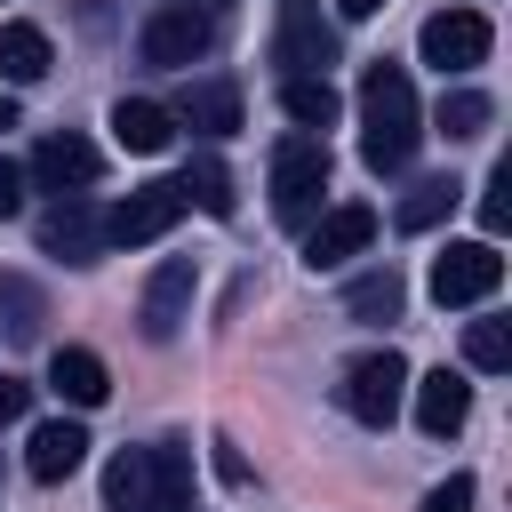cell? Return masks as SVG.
<instances>
[{"mask_svg":"<svg viewBox=\"0 0 512 512\" xmlns=\"http://www.w3.org/2000/svg\"><path fill=\"white\" fill-rule=\"evenodd\" d=\"M424 144V112H416V88H408V64L376 56L360 72V160L376 176H400Z\"/></svg>","mask_w":512,"mask_h":512,"instance_id":"cell-1","label":"cell"},{"mask_svg":"<svg viewBox=\"0 0 512 512\" xmlns=\"http://www.w3.org/2000/svg\"><path fill=\"white\" fill-rule=\"evenodd\" d=\"M104 512H192V448L152 440L104 464Z\"/></svg>","mask_w":512,"mask_h":512,"instance_id":"cell-2","label":"cell"},{"mask_svg":"<svg viewBox=\"0 0 512 512\" xmlns=\"http://www.w3.org/2000/svg\"><path fill=\"white\" fill-rule=\"evenodd\" d=\"M320 200H328V144L320 136H288L272 152V216L288 232H304L320 216Z\"/></svg>","mask_w":512,"mask_h":512,"instance_id":"cell-3","label":"cell"},{"mask_svg":"<svg viewBox=\"0 0 512 512\" xmlns=\"http://www.w3.org/2000/svg\"><path fill=\"white\" fill-rule=\"evenodd\" d=\"M336 392H344V416H352V424L384 432V424L400 416V400H408V360H400L392 344H384V352H360Z\"/></svg>","mask_w":512,"mask_h":512,"instance_id":"cell-4","label":"cell"},{"mask_svg":"<svg viewBox=\"0 0 512 512\" xmlns=\"http://www.w3.org/2000/svg\"><path fill=\"white\" fill-rule=\"evenodd\" d=\"M272 64H280V80H328V64H336V24L320 16V0H280Z\"/></svg>","mask_w":512,"mask_h":512,"instance_id":"cell-5","label":"cell"},{"mask_svg":"<svg viewBox=\"0 0 512 512\" xmlns=\"http://www.w3.org/2000/svg\"><path fill=\"white\" fill-rule=\"evenodd\" d=\"M504 288V256H496V240H448L440 256H432V304L440 312H456V304H488Z\"/></svg>","mask_w":512,"mask_h":512,"instance_id":"cell-6","label":"cell"},{"mask_svg":"<svg viewBox=\"0 0 512 512\" xmlns=\"http://www.w3.org/2000/svg\"><path fill=\"white\" fill-rule=\"evenodd\" d=\"M416 48H424V64L448 80V72H472V64H488V48H496V24H488L480 8H440V16H424Z\"/></svg>","mask_w":512,"mask_h":512,"instance_id":"cell-7","label":"cell"},{"mask_svg":"<svg viewBox=\"0 0 512 512\" xmlns=\"http://www.w3.org/2000/svg\"><path fill=\"white\" fill-rule=\"evenodd\" d=\"M184 208H192V200H184V184H176V176L136 184L120 208H104V248H144V240H160V232H168Z\"/></svg>","mask_w":512,"mask_h":512,"instance_id":"cell-8","label":"cell"},{"mask_svg":"<svg viewBox=\"0 0 512 512\" xmlns=\"http://www.w3.org/2000/svg\"><path fill=\"white\" fill-rule=\"evenodd\" d=\"M208 40H216L208 16H192V8H152L144 32H136V56H144L152 72H192V64L208 56Z\"/></svg>","mask_w":512,"mask_h":512,"instance_id":"cell-9","label":"cell"},{"mask_svg":"<svg viewBox=\"0 0 512 512\" xmlns=\"http://www.w3.org/2000/svg\"><path fill=\"white\" fill-rule=\"evenodd\" d=\"M192 288H200L192 256H168V264L144 280V304H136L144 344H176V336H184V320H192Z\"/></svg>","mask_w":512,"mask_h":512,"instance_id":"cell-10","label":"cell"},{"mask_svg":"<svg viewBox=\"0 0 512 512\" xmlns=\"http://www.w3.org/2000/svg\"><path fill=\"white\" fill-rule=\"evenodd\" d=\"M368 240H376V208H360V200L320 208V216L304 224V264H312V272H336V264H352Z\"/></svg>","mask_w":512,"mask_h":512,"instance_id":"cell-11","label":"cell"},{"mask_svg":"<svg viewBox=\"0 0 512 512\" xmlns=\"http://www.w3.org/2000/svg\"><path fill=\"white\" fill-rule=\"evenodd\" d=\"M24 176H32L40 192H56V200H64V192H88V184L104 176V152H96L88 136H72V128H64V136H40V152H32V168H24Z\"/></svg>","mask_w":512,"mask_h":512,"instance_id":"cell-12","label":"cell"},{"mask_svg":"<svg viewBox=\"0 0 512 512\" xmlns=\"http://www.w3.org/2000/svg\"><path fill=\"white\" fill-rule=\"evenodd\" d=\"M40 248L64 256V264H96V256H104V216L88 208V192H64V200L40 216Z\"/></svg>","mask_w":512,"mask_h":512,"instance_id":"cell-13","label":"cell"},{"mask_svg":"<svg viewBox=\"0 0 512 512\" xmlns=\"http://www.w3.org/2000/svg\"><path fill=\"white\" fill-rule=\"evenodd\" d=\"M88 464V424L80 416H48V424H32V448H24V472L40 480V488H56V480H72Z\"/></svg>","mask_w":512,"mask_h":512,"instance_id":"cell-14","label":"cell"},{"mask_svg":"<svg viewBox=\"0 0 512 512\" xmlns=\"http://www.w3.org/2000/svg\"><path fill=\"white\" fill-rule=\"evenodd\" d=\"M112 144L152 160V152H168V144H176V112H168V104H152V96H120V104H112Z\"/></svg>","mask_w":512,"mask_h":512,"instance_id":"cell-15","label":"cell"},{"mask_svg":"<svg viewBox=\"0 0 512 512\" xmlns=\"http://www.w3.org/2000/svg\"><path fill=\"white\" fill-rule=\"evenodd\" d=\"M464 416H472V384H464L456 368H432V376H416V424H424L432 440L464 432Z\"/></svg>","mask_w":512,"mask_h":512,"instance_id":"cell-16","label":"cell"},{"mask_svg":"<svg viewBox=\"0 0 512 512\" xmlns=\"http://www.w3.org/2000/svg\"><path fill=\"white\" fill-rule=\"evenodd\" d=\"M176 120L200 128V136H232V128H240V88H232V80H184Z\"/></svg>","mask_w":512,"mask_h":512,"instance_id":"cell-17","label":"cell"},{"mask_svg":"<svg viewBox=\"0 0 512 512\" xmlns=\"http://www.w3.org/2000/svg\"><path fill=\"white\" fill-rule=\"evenodd\" d=\"M48 64H56V48H48V32L40 24H0V80L8 88H32V80H48Z\"/></svg>","mask_w":512,"mask_h":512,"instance_id":"cell-18","label":"cell"},{"mask_svg":"<svg viewBox=\"0 0 512 512\" xmlns=\"http://www.w3.org/2000/svg\"><path fill=\"white\" fill-rule=\"evenodd\" d=\"M48 384H56L72 408H104V392H112V376H104V360H96L88 344H64V352L48 360Z\"/></svg>","mask_w":512,"mask_h":512,"instance_id":"cell-19","label":"cell"},{"mask_svg":"<svg viewBox=\"0 0 512 512\" xmlns=\"http://www.w3.org/2000/svg\"><path fill=\"white\" fill-rule=\"evenodd\" d=\"M400 304H408V280L384 264V272H360L352 288H344V312L352 320H400Z\"/></svg>","mask_w":512,"mask_h":512,"instance_id":"cell-20","label":"cell"},{"mask_svg":"<svg viewBox=\"0 0 512 512\" xmlns=\"http://www.w3.org/2000/svg\"><path fill=\"white\" fill-rule=\"evenodd\" d=\"M176 184H184V200H192L200 216H232V176H224V160H216V152H192Z\"/></svg>","mask_w":512,"mask_h":512,"instance_id":"cell-21","label":"cell"},{"mask_svg":"<svg viewBox=\"0 0 512 512\" xmlns=\"http://www.w3.org/2000/svg\"><path fill=\"white\" fill-rule=\"evenodd\" d=\"M456 200H464V184H456V176H432V184H416V192L392 208V224H400V232H432L440 216H456Z\"/></svg>","mask_w":512,"mask_h":512,"instance_id":"cell-22","label":"cell"},{"mask_svg":"<svg viewBox=\"0 0 512 512\" xmlns=\"http://www.w3.org/2000/svg\"><path fill=\"white\" fill-rule=\"evenodd\" d=\"M280 112H288L296 128H328V120L344 112V96H336L328 80H280Z\"/></svg>","mask_w":512,"mask_h":512,"instance_id":"cell-23","label":"cell"},{"mask_svg":"<svg viewBox=\"0 0 512 512\" xmlns=\"http://www.w3.org/2000/svg\"><path fill=\"white\" fill-rule=\"evenodd\" d=\"M488 120H496V104H488L480 88H448V96H440V112H432V128H440V136H456V144H464V136H480Z\"/></svg>","mask_w":512,"mask_h":512,"instance_id":"cell-24","label":"cell"},{"mask_svg":"<svg viewBox=\"0 0 512 512\" xmlns=\"http://www.w3.org/2000/svg\"><path fill=\"white\" fill-rule=\"evenodd\" d=\"M464 360H472L480 376H504V368H512V328H504V320H472V328H464Z\"/></svg>","mask_w":512,"mask_h":512,"instance_id":"cell-25","label":"cell"},{"mask_svg":"<svg viewBox=\"0 0 512 512\" xmlns=\"http://www.w3.org/2000/svg\"><path fill=\"white\" fill-rule=\"evenodd\" d=\"M0 312H8V336L16 344H40V296L24 280H0Z\"/></svg>","mask_w":512,"mask_h":512,"instance_id":"cell-26","label":"cell"},{"mask_svg":"<svg viewBox=\"0 0 512 512\" xmlns=\"http://www.w3.org/2000/svg\"><path fill=\"white\" fill-rule=\"evenodd\" d=\"M504 192H512V160H496V168H488V192H480V224H488V240L512 224V200H504Z\"/></svg>","mask_w":512,"mask_h":512,"instance_id":"cell-27","label":"cell"},{"mask_svg":"<svg viewBox=\"0 0 512 512\" xmlns=\"http://www.w3.org/2000/svg\"><path fill=\"white\" fill-rule=\"evenodd\" d=\"M424 512H472V472H448V480L424 496Z\"/></svg>","mask_w":512,"mask_h":512,"instance_id":"cell-28","label":"cell"},{"mask_svg":"<svg viewBox=\"0 0 512 512\" xmlns=\"http://www.w3.org/2000/svg\"><path fill=\"white\" fill-rule=\"evenodd\" d=\"M24 408H32V384L24 376H0V424H16Z\"/></svg>","mask_w":512,"mask_h":512,"instance_id":"cell-29","label":"cell"},{"mask_svg":"<svg viewBox=\"0 0 512 512\" xmlns=\"http://www.w3.org/2000/svg\"><path fill=\"white\" fill-rule=\"evenodd\" d=\"M16 208H24V168L0 160V216H16Z\"/></svg>","mask_w":512,"mask_h":512,"instance_id":"cell-30","label":"cell"},{"mask_svg":"<svg viewBox=\"0 0 512 512\" xmlns=\"http://www.w3.org/2000/svg\"><path fill=\"white\" fill-rule=\"evenodd\" d=\"M168 8H192V16H208V24L224 16V0H168Z\"/></svg>","mask_w":512,"mask_h":512,"instance_id":"cell-31","label":"cell"},{"mask_svg":"<svg viewBox=\"0 0 512 512\" xmlns=\"http://www.w3.org/2000/svg\"><path fill=\"white\" fill-rule=\"evenodd\" d=\"M344 16H376V8H392V0H336Z\"/></svg>","mask_w":512,"mask_h":512,"instance_id":"cell-32","label":"cell"},{"mask_svg":"<svg viewBox=\"0 0 512 512\" xmlns=\"http://www.w3.org/2000/svg\"><path fill=\"white\" fill-rule=\"evenodd\" d=\"M8 128H16V96H0V136H8Z\"/></svg>","mask_w":512,"mask_h":512,"instance_id":"cell-33","label":"cell"}]
</instances>
